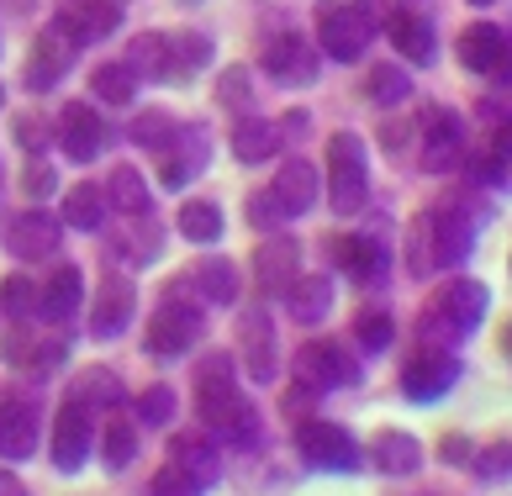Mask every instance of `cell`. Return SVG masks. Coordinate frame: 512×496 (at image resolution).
I'll list each match as a JSON object with an SVG mask.
<instances>
[{
  "label": "cell",
  "mask_w": 512,
  "mask_h": 496,
  "mask_svg": "<svg viewBox=\"0 0 512 496\" xmlns=\"http://www.w3.org/2000/svg\"><path fill=\"white\" fill-rule=\"evenodd\" d=\"M196 412H201V428L222 438V444H233V449L259 444V412L233 386V359L227 354H212L196 365Z\"/></svg>",
  "instance_id": "6da1fadb"
},
{
  "label": "cell",
  "mask_w": 512,
  "mask_h": 496,
  "mask_svg": "<svg viewBox=\"0 0 512 496\" xmlns=\"http://www.w3.org/2000/svg\"><path fill=\"white\" fill-rule=\"evenodd\" d=\"M486 307H491V291L481 280H449L439 296H433L428 317L417 322V338L423 343H439V349H449V343L470 338L486 322Z\"/></svg>",
  "instance_id": "7a4b0ae2"
},
{
  "label": "cell",
  "mask_w": 512,
  "mask_h": 496,
  "mask_svg": "<svg viewBox=\"0 0 512 496\" xmlns=\"http://www.w3.org/2000/svg\"><path fill=\"white\" fill-rule=\"evenodd\" d=\"M375 27H381L375 0H328L317 11V48L338 64H354L375 43Z\"/></svg>",
  "instance_id": "3957f363"
},
{
  "label": "cell",
  "mask_w": 512,
  "mask_h": 496,
  "mask_svg": "<svg viewBox=\"0 0 512 496\" xmlns=\"http://www.w3.org/2000/svg\"><path fill=\"white\" fill-rule=\"evenodd\" d=\"M328 201L338 217H359L370 201V154L359 132H333L328 143Z\"/></svg>",
  "instance_id": "277c9868"
},
{
  "label": "cell",
  "mask_w": 512,
  "mask_h": 496,
  "mask_svg": "<svg viewBox=\"0 0 512 496\" xmlns=\"http://www.w3.org/2000/svg\"><path fill=\"white\" fill-rule=\"evenodd\" d=\"M460 354L454 349H439V343H423V349L412 354V365L402 370V396L412 407H428V402H444V396L460 386Z\"/></svg>",
  "instance_id": "5b68a950"
},
{
  "label": "cell",
  "mask_w": 512,
  "mask_h": 496,
  "mask_svg": "<svg viewBox=\"0 0 512 496\" xmlns=\"http://www.w3.org/2000/svg\"><path fill=\"white\" fill-rule=\"evenodd\" d=\"M296 380L307 391H349L359 386V359L349 349H338V343L328 338H317V343H301V354H296Z\"/></svg>",
  "instance_id": "8992f818"
},
{
  "label": "cell",
  "mask_w": 512,
  "mask_h": 496,
  "mask_svg": "<svg viewBox=\"0 0 512 496\" xmlns=\"http://www.w3.org/2000/svg\"><path fill=\"white\" fill-rule=\"evenodd\" d=\"M201 322H206V312L196 307V301L164 296V307L154 312V322H148V354H159V359L185 354L201 338Z\"/></svg>",
  "instance_id": "52a82bcc"
},
{
  "label": "cell",
  "mask_w": 512,
  "mask_h": 496,
  "mask_svg": "<svg viewBox=\"0 0 512 496\" xmlns=\"http://www.w3.org/2000/svg\"><path fill=\"white\" fill-rule=\"evenodd\" d=\"M296 449L301 460H307L312 470H333V475H349L359 465V444L349 428L338 423H301L296 428Z\"/></svg>",
  "instance_id": "ba28073f"
},
{
  "label": "cell",
  "mask_w": 512,
  "mask_h": 496,
  "mask_svg": "<svg viewBox=\"0 0 512 496\" xmlns=\"http://www.w3.org/2000/svg\"><path fill=\"white\" fill-rule=\"evenodd\" d=\"M460 154H465V122H460V111L433 106L428 117H423V169H428V175H449V169L460 164Z\"/></svg>",
  "instance_id": "9c48e42d"
},
{
  "label": "cell",
  "mask_w": 512,
  "mask_h": 496,
  "mask_svg": "<svg viewBox=\"0 0 512 496\" xmlns=\"http://www.w3.org/2000/svg\"><path fill=\"white\" fill-rule=\"evenodd\" d=\"M259 64H264V74H270V80H280V85H312V80H317V48H312L301 32L270 37V48L259 53Z\"/></svg>",
  "instance_id": "30bf717a"
},
{
  "label": "cell",
  "mask_w": 512,
  "mask_h": 496,
  "mask_svg": "<svg viewBox=\"0 0 512 496\" xmlns=\"http://www.w3.org/2000/svg\"><path fill=\"white\" fill-rule=\"evenodd\" d=\"M428 233H433V259H439V270H454V264L470 259V248H476V227H470L465 206H433L428 212Z\"/></svg>",
  "instance_id": "8fae6325"
},
{
  "label": "cell",
  "mask_w": 512,
  "mask_h": 496,
  "mask_svg": "<svg viewBox=\"0 0 512 496\" xmlns=\"http://www.w3.org/2000/svg\"><path fill=\"white\" fill-rule=\"evenodd\" d=\"M206 159H212V132L206 127H180L175 132V143L164 148V169H159V185L164 190H180V185H191Z\"/></svg>",
  "instance_id": "7c38bea8"
},
{
  "label": "cell",
  "mask_w": 512,
  "mask_h": 496,
  "mask_svg": "<svg viewBox=\"0 0 512 496\" xmlns=\"http://www.w3.org/2000/svg\"><path fill=\"white\" fill-rule=\"evenodd\" d=\"M64 243V217H48V212H22L6 222V248L16 259H53Z\"/></svg>",
  "instance_id": "4fadbf2b"
},
{
  "label": "cell",
  "mask_w": 512,
  "mask_h": 496,
  "mask_svg": "<svg viewBox=\"0 0 512 496\" xmlns=\"http://www.w3.org/2000/svg\"><path fill=\"white\" fill-rule=\"evenodd\" d=\"M85 460H90V407L69 396L59 407V423H53V465L74 475V470H85Z\"/></svg>",
  "instance_id": "5bb4252c"
},
{
  "label": "cell",
  "mask_w": 512,
  "mask_h": 496,
  "mask_svg": "<svg viewBox=\"0 0 512 496\" xmlns=\"http://www.w3.org/2000/svg\"><path fill=\"white\" fill-rule=\"evenodd\" d=\"M238 343H243V365H249L254 386H270L280 359H275V328H270V312H243L238 317Z\"/></svg>",
  "instance_id": "9a60e30c"
},
{
  "label": "cell",
  "mask_w": 512,
  "mask_h": 496,
  "mask_svg": "<svg viewBox=\"0 0 512 496\" xmlns=\"http://www.w3.org/2000/svg\"><path fill=\"white\" fill-rule=\"evenodd\" d=\"M164 296H185V301H196V307H227V301L238 296V270H233V259H201L196 264V275H185L175 291H164Z\"/></svg>",
  "instance_id": "2e32d148"
},
{
  "label": "cell",
  "mask_w": 512,
  "mask_h": 496,
  "mask_svg": "<svg viewBox=\"0 0 512 496\" xmlns=\"http://www.w3.org/2000/svg\"><path fill=\"white\" fill-rule=\"evenodd\" d=\"M37 438H43V417L27 396H11V402H0V454L6 460H27L37 454Z\"/></svg>",
  "instance_id": "e0dca14e"
},
{
  "label": "cell",
  "mask_w": 512,
  "mask_h": 496,
  "mask_svg": "<svg viewBox=\"0 0 512 496\" xmlns=\"http://www.w3.org/2000/svg\"><path fill=\"white\" fill-rule=\"evenodd\" d=\"M59 143H64V154L74 164H90L106 148V127H101V117L85 101H74V106L59 111Z\"/></svg>",
  "instance_id": "ac0fdd59"
},
{
  "label": "cell",
  "mask_w": 512,
  "mask_h": 496,
  "mask_svg": "<svg viewBox=\"0 0 512 496\" xmlns=\"http://www.w3.org/2000/svg\"><path fill=\"white\" fill-rule=\"evenodd\" d=\"M132 280H122V275H106L101 280V291H96V301H90V333L96 338H117V333H127V322H132Z\"/></svg>",
  "instance_id": "d6986e66"
},
{
  "label": "cell",
  "mask_w": 512,
  "mask_h": 496,
  "mask_svg": "<svg viewBox=\"0 0 512 496\" xmlns=\"http://www.w3.org/2000/svg\"><path fill=\"white\" fill-rule=\"evenodd\" d=\"M74 37L69 32H59V27H48L43 37H37V53L27 59V90H53L64 80V69L74 64Z\"/></svg>",
  "instance_id": "ffe728a7"
},
{
  "label": "cell",
  "mask_w": 512,
  "mask_h": 496,
  "mask_svg": "<svg viewBox=\"0 0 512 496\" xmlns=\"http://www.w3.org/2000/svg\"><path fill=\"white\" fill-rule=\"evenodd\" d=\"M117 22H122V11L111 6V0H69V6L53 16V27L69 32L80 48L96 43V37H106V32H117Z\"/></svg>",
  "instance_id": "44dd1931"
},
{
  "label": "cell",
  "mask_w": 512,
  "mask_h": 496,
  "mask_svg": "<svg viewBox=\"0 0 512 496\" xmlns=\"http://www.w3.org/2000/svg\"><path fill=\"white\" fill-rule=\"evenodd\" d=\"M333 254H338V270H344L349 280H359V285L386 280V243L375 238V233L338 238V243H333Z\"/></svg>",
  "instance_id": "7402d4cb"
},
{
  "label": "cell",
  "mask_w": 512,
  "mask_h": 496,
  "mask_svg": "<svg viewBox=\"0 0 512 496\" xmlns=\"http://www.w3.org/2000/svg\"><path fill=\"white\" fill-rule=\"evenodd\" d=\"M296 259H301V248L296 238H270L254 254V275H259V291L264 296H286L291 291V280H296Z\"/></svg>",
  "instance_id": "603a6c76"
},
{
  "label": "cell",
  "mask_w": 512,
  "mask_h": 496,
  "mask_svg": "<svg viewBox=\"0 0 512 496\" xmlns=\"http://www.w3.org/2000/svg\"><path fill=\"white\" fill-rule=\"evenodd\" d=\"M370 460H375V470L381 475H417L423 470V444H417L412 433H402V428H381L375 433V444H370Z\"/></svg>",
  "instance_id": "cb8c5ba5"
},
{
  "label": "cell",
  "mask_w": 512,
  "mask_h": 496,
  "mask_svg": "<svg viewBox=\"0 0 512 496\" xmlns=\"http://www.w3.org/2000/svg\"><path fill=\"white\" fill-rule=\"evenodd\" d=\"M80 301H85V280H80V270H53V280L37 291V312H43L48 322H74L80 317Z\"/></svg>",
  "instance_id": "d4e9b609"
},
{
  "label": "cell",
  "mask_w": 512,
  "mask_h": 496,
  "mask_svg": "<svg viewBox=\"0 0 512 496\" xmlns=\"http://www.w3.org/2000/svg\"><path fill=\"white\" fill-rule=\"evenodd\" d=\"M286 307H291V317L301 322V328H317L333 307V280L328 275H296L291 291H286Z\"/></svg>",
  "instance_id": "484cf974"
},
{
  "label": "cell",
  "mask_w": 512,
  "mask_h": 496,
  "mask_svg": "<svg viewBox=\"0 0 512 496\" xmlns=\"http://www.w3.org/2000/svg\"><path fill=\"white\" fill-rule=\"evenodd\" d=\"M280 122H264V117H243L233 127V154L238 164H264V159H275L280 154Z\"/></svg>",
  "instance_id": "4316f807"
},
{
  "label": "cell",
  "mask_w": 512,
  "mask_h": 496,
  "mask_svg": "<svg viewBox=\"0 0 512 496\" xmlns=\"http://www.w3.org/2000/svg\"><path fill=\"white\" fill-rule=\"evenodd\" d=\"M169 460H175L180 470H191L201 486L217 481V449H212V433H175L169 438Z\"/></svg>",
  "instance_id": "83f0119b"
},
{
  "label": "cell",
  "mask_w": 512,
  "mask_h": 496,
  "mask_svg": "<svg viewBox=\"0 0 512 496\" xmlns=\"http://www.w3.org/2000/svg\"><path fill=\"white\" fill-rule=\"evenodd\" d=\"M122 64L138 74V80H169V74H175V59H169V37H159V32L132 37L127 53H122Z\"/></svg>",
  "instance_id": "f1b7e54d"
},
{
  "label": "cell",
  "mask_w": 512,
  "mask_h": 496,
  "mask_svg": "<svg viewBox=\"0 0 512 496\" xmlns=\"http://www.w3.org/2000/svg\"><path fill=\"white\" fill-rule=\"evenodd\" d=\"M386 32H391V43L402 48L412 64H423V69H428L433 59H439V48H433V22H423L417 11L391 16V22H386Z\"/></svg>",
  "instance_id": "f546056e"
},
{
  "label": "cell",
  "mask_w": 512,
  "mask_h": 496,
  "mask_svg": "<svg viewBox=\"0 0 512 496\" xmlns=\"http://www.w3.org/2000/svg\"><path fill=\"white\" fill-rule=\"evenodd\" d=\"M270 190L280 196V206H286L291 217H301V212H312V201H317V169H312L307 159H291V164L275 175Z\"/></svg>",
  "instance_id": "4dcf8cb0"
},
{
  "label": "cell",
  "mask_w": 512,
  "mask_h": 496,
  "mask_svg": "<svg viewBox=\"0 0 512 496\" xmlns=\"http://www.w3.org/2000/svg\"><path fill=\"white\" fill-rule=\"evenodd\" d=\"M502 43H507V32H502L497 22L465 27V32H460V64H465V69H476V74H491V69H497Z\"/></svg>",
  "instance_id": "1f68e13d"
},
{
  "label": "cell",
  "mask_w": 512,
  "mask_h": 496,
  "mask_svg": "<svg viewBox=\"0 0 512 496\" xmlns=\"http://www.w3.org/2000/svg\"><path fill=\"white\" fill-rule=\"evenodd\" d=\"M106 201L117 206L122 217H148V206H154V196H148V185L138 169H111V180H106Z\"/></svg>",
  "instance_id": "d6a6232c"
},
{
  "label": "cell",
  "mask_w": 512,
  "mask_h": 496,
  "mask_svg": "<svg viewBox=\"0 0 512 496\" xmlns=\"http://www.w3.org/2000/svg\"><path fill=\"white\" fill-rule=\"evenodd\" d=\"M122 380L117 370H106V365H90L80 380H74V402H85V407H122Z\"/></svg>",
  "instance_id": "836d02e7"
},
{
  "label": "cell",
  "mask_w": 512,
  "mask_h": 496,
  "mask_svg": "<svg viewBox=\"0 0 512 496\" xmlns=\"http://www.w3.org/2000/svg\"><path fill=\"white\" fill-rule=\"evenodd\" d=\"M64 222L80 227V233H96V227L106 222V190L96 185H74L64 196Z\"/></svg>",
  "instance_id": "e575fe53"
},
{
  "label": "cell",
  "mask_w": 512,
  "mask_h": 496,
  "mask_svg": "<svg viewBox=\"0 0 512 496\" xmlns=\"http://www.w3.org/2000/svg\"><path fill=\"white\" fill-rule=\"evenodd\" d=\"M180 238L185 243H217L222 238V212H217V201H185V212H180Z\"/></svg>",
  "instance_id": "d590c367"
},
{
  "label": "cell",
  "mask_w": 512,
  "mask_h": 496,
  "mask_svg": "<svg viewBox=\"0 0 512 496\" xmlns=\"http://www.w3.org/2000/svg\"><path fill=\"white\" fill-rule=\"evenodd\" d=\"M90 90H96L106 106H127L132 95H138V74H132L122 59L117 64H101L96 74H90Z\"/></svg>",
  "instance_id": "8d00e7d4"
},
{
  "label": "cell",
  "mask_w": 512,
  "mask_h": 496,
  "mask_svg": "<svg viewBox=\"0 0 512 496\" xmlns=\"http://www.w3.org/2000/svg\"><path fill=\"white\" fill-rule=\"evenodd\" d=\"M354 343L359 349H370V354H386L391 343H396V322H391V312L386 307H365L354 317Z\"/></svg>",
  "instance_id": "74e56055"
},
{
  "label": "cell",
  "mask_w": 512,
  "mask_h": 496,
  "mask_svg": "<svg viewBox=\"0 0 512 496\" xmlns=\"http://www.w3.org/2000/svg\"><path fill=\"white\" fill-rule=\"evenodd\" d=\"M175 117H169V111H138V117H132V127H127V138L138 143V148H169L175 143Z\"/></svg>",
  "instance_id": "f35d334b"
},
{
  "label": "cell",
  "mask_w": 512,
  "mask_h": 496,
  "mask_svg": "<svg viewBox=\"0 0 512 496\" xmlns=\"http://www.w3.org/2000/svg\"><path fill=\"white\" fill-rule=\"evenodd\" d=\"M169 59H175V74H196L212 59V37L206 32H175L169 37Z\"/></svg>",
  "instance_id": "ab89813d"
},
{
  "label": "cell",
  "mask_w": 512,
  "mask_h": 496,
  "mask_svg": "<svg viewBox=\"0 0 512 496\" xmlns=\"http://www.w3.org/2000/svg\"><path fill=\"white\" fill-rule=\"evenodd\" d=\"M365 90H370V101H375V106H396V101H407L412 80H407V69H396V64H375Z\"/></svg>",
  "instance_id": "60d3db41"
},
{
  "label": "cell",
  "mask_w": 512,
  "mask_h": 496,
  "mask_svg": "<svg viewBox=\"0 0 512 496\" xmlns=\"http://www.w3.org/2000/svg\"><path fill=\"white\" fill-rule=\"evenodd\" d=\"M132 412H138L143 428H169V423H175V391H169V386H148L138 402H132Z\"/></svg>",
  "instance_id": "b9f144b4"
},
{
  "label": "cell",
  "mask_w": 512,
  "mask_h": 496,
  "mask_svg": "<svg viewBox=\"0 0 512 496\" xmlns=\"http://www.w3.org/2000/svg\"><path fill=\"white\" fill-rule=\"evenodd\" d=\"M407 270L417 280H428L433 270H439V259H433V233H428V217H417L412 238H407Z\"/></svg>",
  "instance_id": "7bdbcfd3"
},
{
  "label": "cell",
  "mask_w": 512,
  "mask_h": 496,
  "mask_svg": "<svg viewBox=\"0 0 512 496\" xmlns=\"http://www.w3.org/2000/svg\"><path fill=\"white\" fill-rule=\"evenodd\" d=\"M101 460H106V470H127L132 460H138V433H132L127 423H111V428H106Z\"/></svg>",
  "instance_id": "ee69618b"
},
{
  "label": "cell",
  "mask_w": 512,
  "mask_h": 496,
  "mask_svg": "<svg viewBox=\"0 0 512 496\" xmlns=\"http://www.w3.org/2000/svg\"><path fill=\"white\" fill-rule=\"evenodd\" d=\"M286 222H291V212L280 206L275 190H259V196H249V227H259V233H280Z\"/></svg>",
  "instance_id": "f6af8a7d"
},
{
  "label": "cell",
  "mask_w": 512,
  "mask_h": 496,
  "mask_svg": "<svg viewBox=\"0 0 512 496\" xmlns=\"http://www.w3.org/2000/svg\"><path fill=\"white\" fill-rule=\"evenodd\" d=\"M476 475L481 481H512V438H497L476 454Z\"/></svg>",
  "instance_id": "bcb514c9"
},
{
  "label": "cell",
  "mask_w": 512,
  "mask_h": 496,
  "mask_svg": "<svg viewBox=\"0 0 512 496\" xmlns=\"http://www.w3.org/2000/svg\"><path fill=\"white\" fill-rule=\"evenodd\" d=\"M148 491H154V496H201L206 486L196 481V475L191 470H180L175 460H169L159 475H154V486H148Z\"/></svg>",
  "instance_id": "7dc6e473"
},
{
  "label": "cell",
  "mask_w": 512,
  "mask_h": 496,
  "mask_svg": "<svg viewBox=\"0 0 512 496\" xmlns=\"http://www.w3.org/2000/svg\"><path fill=\"white\" fill-rule=\"evenodd\" d=\"M254 101V90H249V69L243 64H233V69H222V106H233V111H243Z\"/></svg>",
  "instance_id": "c3c4849f"
},
{
  "label": "cell",
  "mask_w": 512,
  "mask_h": 496,
  "mask_svg": "<svg viewBox=\"0 0 512 496\" xmlns=\"http://www.w3.org/2000/svg\"><path fill=\"white\" fill-rule=\"evenodd\" d=\"M32 301H37V291L27 280H6V285H0V312H6V317H27Z\"/></svg>",
  "instance_id": "681fc988"
},
{
  "label": "cell",
  "mask_w": 512,
  "mask_h": 496,
  "mask_svg": "<svg viewBox=\"0 0 512 496\" xmlns=\"http://www.w3.org/2000/svg\"><path fill=\"white\" fill-rule=\"evenodd\" d=\"M16 143L22 148H43L48 143V127L32 117V111H22V117H16Z\"/></svg>",
  "instance_id": "f907efd6"
},
{
  "label": "cell",
  "mask_w": 512,
  "mask_h": 496,
  "mask_svg": "<svg viewBox=\"0 0 512 496\" xmlns=\"http://www.w3.org/2000/svg\"><path fill=\"white\" fill-rule=\"evenodd\" d=\"M22 190H27V196H53V169L48 164H32L27 175H22Z\"/></svg>",
  "instance_id": "816d5d0a"
},
{
  "label": "cell",
  "mask_w": 512,
  "mask_h": 496,
  "mask_svg": "<svg viewBox=\"0 0 512 496\" xmlns=\"http://www.w3.org/2000/svg\"><path fill=\"white\" fill-rule=\"evenodd\" d=\"M307 127H312L307 111H286V117H280V138H307Z\"/></svg>",
  "instance_id": "f5cc1de1"
},
{
  "label": "cell",
  "mask_w": 512,
  "mask_h": 496,
  "mask_svg": "<svg viewBox=\"0 0 512 496\" xmlns=\"http://www.w3.org/2000/svg\"><path fill=\"white\" fill-rule=\"evenodd\" d=\"M491 148H497V159H502V164H512V117L497 122V138H491Z\"/></svg>",
  "instance_id": "db71d44e"
},
{
  "label": "cell",
  "mask_w": 512,
  "mask_h": 496,
  "mask_svg": "<svg viewBox=\"0 0 512 496\" xmlns=\"http://www.w3.org/2000/svg\"><path fill=\"white\" fill-rule=\"evenodd\" d=\"M491 80H497V85H512V37H507L502 53H497V69H491Z\"/></svg>",
  "instance_id": "11a10c76"
},
{
  "label": "cell",
  "mask_w": 512,
  "mask_h": 496,
  "mask_svg": "<svg viewBox=\"0 0 512 496\" xmlns=\"http://www.w3.org/2000/svg\"><path fill=\"white\" fill-rule=\"evenodd\" d=\"M470 454H476V449H470V438H444V460H449V465L470 460Z\"/></svg>",
  "instance_id": "9f6ffc18"
},
{
  "label": "cell",
  "mask_w": 512,
  "mask_h": 496,
  "mask_svg": "<svg viewBox=\"0 0 512 496\" xmlns=\"http://www.w3.org/2000/svg\"><path fill=\"white\" fill-rule=\"evenodd\" d=\"M0 496H27V486H22V481H16V475H11V470H0Z\"/></svg>",
  "instance_id": "6f0895ef"
},
{
  "label": "cell",
  "mask_w": 512,
  "mask_h": 496,
  "mask_svg": "<svg viewBox=\"0 0 512 496\" xmlns=\"http://www.w3.org/2000/svg\"><path fill=\"white\" fill-rule=\"evenodd\" d=\"M470 6H491V0H470Z\"/></svg>",
  "instance_id": "680465c9"
}]
</instances>
